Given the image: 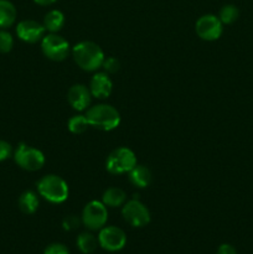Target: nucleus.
<instances>
[{
  "mask_svg": "<svg viewBox=\"0 0 253 254\" xmlns=\"http://www.w3.org/2000/svg\"><path fill=\"white\" fill-rule=\"evenodd\" d=\"M12 155V148L7 141L0 140V161H5Z\"/></svg>",
  "mask_w": 253,
  "mask_h": 254,
  "instance_id": "nucleus-26",
  "label": "nucleus"
},
{
  "mask_svg": "<svg viewBox=\"0 0 253 254\" xmlns=\"http://www.w3.org/2000/svg\"><path fill=\"white\" fill-rule=\"evenodd\" d=\"M36 186L39 195L51 203H62L68 198V185L63 179L57 175L50 174L44 176L40 179Z\"/></svg>",
  "mask_w": 253,
  "mask_h": 254,
  "instance_id": "nucleus-3",
  "label": "nucleus"
},
{
  "mask_svg": "<svg viewBox=\"0 0 253 254\" xmlns=\"http://www.w3.org/2000/svg\"><path fill=\"white\" fill-rule=\"evenodd\" d=\"M136 165V156L131 149L121 146L112 151L106 161V169L113 175L126 174Z\"/></svg>",
  "mask_w": 253,
  "mask_h": 254,
  "instance_id": "nucleus-4",
  "label": "nucleus"
},
{
  "mask_svg": "<svg viewBox=\"0 0 253 254\" xmlns=\"http://www.w3.org/2000/svg\"><path fill=\"white\" fill-rule=\"evenodd\" d=\"M46 29L35 20H22L16 26V35L21 41L27 44H36L45 36Z\"/></svg>",
  "mask_w": 253,
  "mask_h": 254,
  "instance_id": "nucleus-11",
  "label": "nucleus"
},
{
  "mask_svg": "<svg viewBox=\"0 0 253 254\" xmlns=\"http://www.w3.org/2000/svg\"><path fill=\"white\" fill-rule=\"evenodd\" d=\"M77 248L83 254H92L98 247V238L91 232L79 233L76 240Z\"/></svg>",
  "mask_w": 253,
  "mask_h": 254,
  "instance_id": "nucleus-19",
  "label": "nucleus"
},
{
  "mask_svg": "<svg viewBox=\"0 0 253 254\" xmlns=\"http://www.w3.org/2000/svg\"><path fill=\"white\" fill-rule=\"evenodd\" d=\"M84 116L91 127L103 131H111L121 124V114L111 104H96L87 109Z\"/></svg>",
  "mask_w": 253,
  "mask_h": 254,
  "instance_id": "nucleus-2",
  "label": "nucleus"
},
{
  "mask_svg": "<svg viewBox=\"0 0 253 254\" xmlns=\"http://www.w3.org/2000/svg\"><path fill=\"white\" fill-rule=\"evenodd\" d=\"M122 216L131 227L140 228L150 222V212L139 198H131L130 201H126L122 208Z\"/></svg>",
  "mask_w": 253,
  "mask_h": 254,
  "instance_id": "nucleus-8",
  "label": "nucleus"
},
{
  "mask_svg": "<svg viewBox=\"0 0 253 254\" xmlns=\"http://www.w3.org/2000/svg\"><path fill=\"white\" fill-rule=\"evenodd\" d=\"M195 30L200 39L205 40V41H215V40L220 39L222 35L223 24L218 19V16L207 14L201 16L196 21Z\"/></svg>",
  "mask_w": 253,
  "mask_h": 254,
  "instance_id": "nucleus-10",
  "label": "nucleus"
},
{
  "mask_svg": "<svg viewBox=\"0 0 253 254\" xmlns=\"http://www.w3.org/2000/svg\"><path fill=\"white\" fill-rule=\"evenodd\" d=\"M14 160L26 171H37L45 165V155L41 150L21 143L14 151Z\"/></svg>",
  "mask_w": 253,
  "mask_h": 254,
  "instance_id": "nucleus-5",
  "label": "nucleus"
},
{
  "mask_svg": "<svg viewBox=\"0 0 253 254\" xmlns=\"http://www.w3.org/2000/svg\"><path fill=\"white\" fill-rule=\"evenodd\" d=\"M12 46H14L12 35L5 30H0V52L7 54V52L11 51Z\"/></svg>",
  "mask_w": 253,
  "mask_h": 254,
  "instance_id": "nucleus-22",
  "label": "nucleus"
},
{
  "mask_svg": "<svg viewBox=\"0 0 253 254\" xmlns=\"http://www.w3.org/2000/svg\"><path fill=\"white\" fill-rule=\"evenodd\" d=\"M44 254H69V251L62 243H51L45 248Z\"/></svg>",
  "mask_w": 253,
  "mask_h": 254,
  "instance_id": "nucleus-25",
  "label": "nucleus"
},
{
  "mask_svg": "<svg viewBox=\"0 0 253 254\" xmlns=\"http://www.w3.org/2000/svg\"><path fill=\"white\" fill-rule=\"evenodd\" d=\"M102 202L107 207H121V206H123L126 202V195L122 189L109 188L103 192Z\"/></svg>",
  "mask_w": 253,
  "mask_h": 254,
  "instance_id": "nucleus-16",
  "label": "nucleus"
},
{
  "mask_svg": "<svg viewBox=\"0 0 253 254\" xmlns=\"http://www.w3.org/2000/svg\"><path fill=\"white\" fill-rule=\"evenodd\" d=\"M216 254H237V251H236V248L233 246L228 245V243H223V245H221L218 247L217 253Z\"/></svg>",
  "mask_w": 253,
  "mask_h": 254,
  "instance_id": "nucleus-27",
  "label": "nucleus"
},
{
  "mask_svg": "<svg viewBox=\"0 0 253 254\" xmlns=\"http://www.w3.org/2000/svg\"><path fill=\"white\" fill-rule=\"evenodd\" d=\"M17 205H19L20 211L22 213H25V215H34L40 205L39 196H37L36 192H34L31 190L25 191L19 197Z\"/></svg>",
  "mask_w": 253,
  "mask_h": 254,
  "instance_id": "nucleus-15",
  "label": "nucleus"
},
{
  "mask_svg": "<svg viewBox=\"0 0 253 254\" xmlns=\"http://www.w3.org/2000/svg\"><path fill=\"white\" fill-rule=\"evenodd\" d=\"M67 127H68V130L72 134H83L91 126H89L88 119H87L86 116H83V114H76V116L71 117L68 119Z\"/></svg>",
  "mask_w": 253,
  "mask_h": 254,
  "instance_id": "nucleus-20",
  "label": "nucleus"
},
{
  "mask_svg": "<svg viewBox=\"0 0 253 254\" xmlns=\"http://www.w3.org/2000/svg\"><path fill=\"white\" fill-rule=\"evenodd\" d=\"M240 16V10L237 6L232 4H228L222 6V9L220 10V15H218V19L221 20L223 25H231L236 21Z\"/></svg>",
  "mask_w": 253,
  "mask_h": 254,
  "instance_id": "nucleus-21",
  "label": "nucleus"
},
{
  "mask_svg": "<svg viewBox=\"0 0 253 254\" xmlns=\"http://www.w3.org/2000/svg\"><path fill=\"white\" fill-rule=\"evenodd\" d=\"M72 56L79 68L87 72H94L103 64L104 52L93 41H81L72 47Z\"/></svg>",
  "mask_w": 253,
  "mask_h": 254,
  "instance_id": "nucleus-1",
  "label": "nucleus"
},
{
  "mask_svg": "<svg viewBox=\"0 0 253 254\" xmlns=\"http://www.w3.org/2000/svg\"><path fill=\"white\" fill-rule=\"evenodd\" d=\"M16 20V7L9 0H0V29H7Z\"/></svg>",
  "mask_w": 253,
  "mask_h": 254,
  "instance_id": "nucleus-17",
  "label": "nucleus"
},
{
  "mask_svg": "<svg viewBox=\"0 0 253 254\" xmlns=\"http://www.w3.org/2000/svg\"><path fill=\"white\" fill-rule=\"evenodd\" d=\"M42 54L51 61H63L69 54V44L64 37L57 34L45 35L41 40Z\"/></svg>",
  "mask_w": 253,
  "mask_h": 254,
  "instance_id": "nucleus-7",
  "label": "nucleus"
},
{
  "mask_svg": "<svg viewBox=\"0 0 253 254\" xmlns=\"http://www.w3.org/2000/svg\"><path fill=\"white\" fill-rule=\"evenodd\" d=\"M37 5H41V6H47V5H51L54 2H56L57 0H34Z\"/></svg>",
  "mask_w": 253,
  "mask_h": 254,
  "instance_id": "nucleus-28",
  "label": "nucleus"
},
{
  "mask_svg": "<svg viewBox=\"0 0 253 254\" xmlns=\"http://www.w3.org/2000/svg\"><path fill=\"white\" fill-rule=\"evenodd\" d=\"M129 181L133 184L134 186L139 189H145L153 181V175H151V171L149 170V168L144 165H138L136 164L130 171H129Z\"/></svg>",
  "mask_w": 253,
  "mask_h": 254,
  "instance_id": "nucleus-14",
  "label": "nucleus"
},
{
  "mask_svg": "<svg viewBox=\"0 0 253 254\" xmlns=\"http://www.w3.org/2000/svg\"><path fill=\"white\" fill-rule=\"evenodd\" d=\"M98 245L108 252H118L126 245V235L122 228L116 226H104L99 230Z\"/></svg>",
  "mask_w": 253,
  "mask_h": 254,
  "instance_id": "nucleus-9",
  "label": "nucleus"
},
{
  "mask_svg": "<svg viewBox=\"0 0 253 254\" xmlns=\"http://www.w3.org/2000/svg\"><path fill=\"white\" fill-rule=\"evenodd\" d=\"M102 67H103L104 72H107V73H116V72H118L119 68H121V61H119L117 57L113 56L106 57Z\"/></svg>",
  "mask_w": 253,
  "mask_h": 254,
  "instance_id": "nucleus-23",
  "label": "nucleus"
},
{
  "mask_svg": "<svg viewBox=\"0 0 253 254\" xmlns=\"http://www.w3.org/2000/svg\"><path fill=\"white\" fill-rule=\"evenodd\" d=\"M42 25L45 26L46 31L57 34L64 25V15L60 10H51L47 12L44 17Z\"/></svg>",
  "mask_w": 253,
  "mask_h": 254,
  "instance_id": "nucleus-18",
  "label": "nucleus"
},
{
  "mask_svg": "<svg viewBox=\"0 0 253 254\" xmlns=\"http://www.w3.org/2000/svg\"><path fill=\"white\" fill-rule=\"evenodd\" d=\"M67 101L74 111H87L91 106V91L84 84H73L67 92Z\"/></svg>",
  "mask_w": 253,
  "mask_h": 254,
  "instance_id": "nucleus-12",
  "label": "nucleus"
},
{
  "mask_svg": "<svg viewBox=\"0 0 253 254\" xmlns=\"http://www.w3.org/2000/svg\"><path fill=\"white\" fill-rule=\"evenodd\" d=\"M89 91L92 97L98 99H106L113 91V82L109 78L107 72H97L92 76L89 82Z\"/></svg>",
  "mask_w": 253,
  "mask_h": 254,
  "instance_id": "nucleus-13",
  "label": "nucleus"
},
{
  "mask_svg": "<svg viewBox=\"0 0 253 254\" xmlns=\"http://www.w3.org/2000/svg\"><path fill=\"white\" fill-rule=\"evenodd\" d=\"M82 223L89 231H99L106 226L108 220V210L102 201H89L82 210Z\"/></svg>",
  "mask_w": 253,
  "mask_h": 254,
  "instance_id": "nucleus-6",
  "label": "nucleus"
},
{
  "mask_svg": "<svg viewBox=\"0 0 253 254\" xmlns=\"http://www.w3.org/2000/svg\"><path fill=\"white\" fill-rule=\"evenodd\" d=\"M82 223V220L74 215H68L62 221V227L64 231H74L79 227Z\"/></svg>",
  "mask_w": 253,
  "mask_h": 254,
  "instance_id": "nucleus-24",
  "label": "nucleus"
}]
</instances>
